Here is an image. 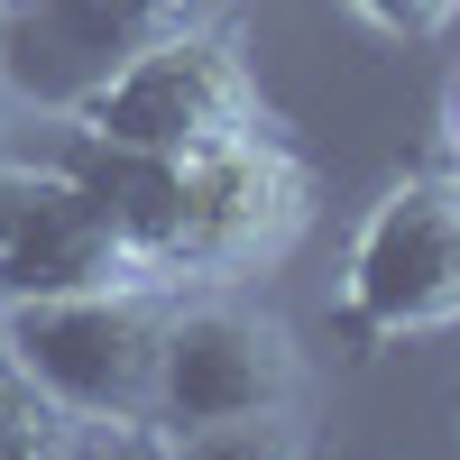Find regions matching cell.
<instances>
[{
  "instance_id": "6da1fadb",
  "label": "cell",
  "mask_w": 460,
  "mask_h": 460,
  "mask_svg": "<svg viewBox=\"0 0 460 460\" xmlns=\"http://www.w3.org/2000/svg\"><path fill=\"white\" fill-rule=\"evenodd\" d=\"M451 323H460V166H414L377 184V203L350 230L332 341L368 359L387 341L451 332Z\"/></svg>"
},
{
  "instance_id": "7a4b0ae2",
  "label": "cell",
  "mask_w": 460,
  "mask_h": 460,
  "mask_svg": "<svg viewBox=\"0 0 460 460\" xmlns=\"http://www.w3.org/2000/svg\"><path fill=\"white\" fill-rule=\"evenodd\" d=\"M175 286H84V295H19L0 304V341L65 414L111 433H157V350H166Z\"/></svg>"
},
{
  "instance_id": "3957f363",
  "label": "cell",
  "mask_w": 460,
  "mask_h": 460,
  "mask_svg": "<svg viewBox=\"0 0 460 460\" xmlns=\"http://www.w3.org/2000/svg\"><path fill=\"white\" fill-rule=\"evenodd\" d=\"M304 405V341L277 304L240 286L175 295L166 350H157V442L175 433H230V424H295Z\"/></svg>"
},
{
  "instance_id": "277c9868",
  "label": "cell",
  "mask_w": 460,
  "mask_h": 460,
  "mask_svg": "<svg viewBox=\"0 0 460 460\" xmlns=\"http://www.w3.org/2000/svg\"><path fill=\"white\" fill-rule=\"evenodd\" d=\"M314 230V166L267 129L175 157V286H249Z\"/></svg>"
},
{
  "instance_id": "5b68a950",
  "label": "cell",
  "mask_w": 460,
  "mask_h": 460,
  "mask_svg": "<svg viewBox=\"0 0 460 460\" xmlns=\"http://www.w3.org/2000/svg\"><path fill=\"white\" fill-rule=\"evenodd\" d=\"M203 19H230V0H0V93L19 120L65 129L147 47Z\"/></svg>"
},
{
  "instance_id": "8992f818",
  "label": "cell",
  "mask_w": 460,
  "mask_h": 460,
  "mask_svg": "<svg viewBox=\"0 0 460 460\" xmlns=\"http://www.w3.org/2000/svg\"><path fill=\"white\" fill-rule=\"evenodd\" d=\"M74 138H102V147H147V157H194L212 138H240V129H267V102H258V74H249V47L230 19H203L147 47L111 93H93L84 111L65 120Z\"/></svg>"
},
{
  "instance_id": "52a82bcc",
  "label": "cell",
  "mask_w": 460,
  "mask_h": 460,
  "mask_svg": "<svg viewBox=\"0 0 460 460\" xmlns=\"http://www.w3.org/2000/svg\"><path fill=\"white\" fill-rule=\"evenodd\" d=\"M84 286H147V277L111 240L102 203L65 157H10L0 166V304L84 295Z\"/></svg>"
},
{
  "instance_id": "ba28073f",
  "label": "cell",
  "mask_w": 460,
  "mask_h": 460,
  "mask_svg": "<svg viewBox=\"0 0 460 460\" xmlns=\"http://www.w3.org/2000/svg\"><path fill=\"white\" fill-rule=\"evenodd\" d=\"M0 460H157V433H111L65 414L0 341Z\"/></svg>"
},
{
  "instance_id": "9c48e42d",
  "label": "cell",
  "mask_w": 460,
  "mask_h": 460,
  "mask_svg": "<svg viewBox=\"0 0 460 460\" xmlns=\"http://www.w3.org/2000/svg\"><path fill=\"white\" fill-rule=\"evenodd\" d=\"M350 19H368L377 37H442L460 19V0H341Z\"/></svg>"
},
{
  "instance_id": "30bf717a",
  "label": "cell",
  "mask_w": 460,
  "mask_h": 460,
  "mask_svg": "<svg viewBox=\"0 0 460 460\" xmlns=\"http://www.w3.org/2000/svg\"><path fill=\"white\" fill-rule=\"evenodd\" d=\"M19 157V111H10V93H0V166Z\"/></svg>"
},
{
  "instance_id": "8fae6325",
  "label": "cell",
  "mask_w": 460,
  "mask_h": 460,
  "mask_svg": "<svg viewBox=\"0 0 460 460\" xmlns=\"http://www.w3.org/2000/svg\"><path fill=\"white\" fill-rule=\"evenodd\" d=\"M442 138H451V166H460V84H451V102H442Z\"/></svg>"
}]
</instances>
